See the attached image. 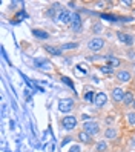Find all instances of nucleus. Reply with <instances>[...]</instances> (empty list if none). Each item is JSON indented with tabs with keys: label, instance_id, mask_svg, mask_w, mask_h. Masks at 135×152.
Listing matches in <instances>:
<instances>
[{
	"label": "nucleus",
	"instance_id": "obj_25",
	"mask_svg": "<svg viewBox=\"0 0 135 152\" xmlns=\"http://www.w3.org/2000/svg\"><path fill=\"white\" fill-rule=\"evenodd\" d=\"M69 152H82V149H80V146L75 145V146H72V148L69 149Z\"/></svg>",
	"mask_w": 135,
	"mask_h": 152
},
{
	"label": "nucleus",
	"instance_id": "obj_20",
	"mask_svg": "<svg viewBox=\"0 0 135 152\" xmlns=\"http://www.w3.org/2000/svg\"><path fill=\"white\" fill-rule=\"evenodd\" d=\"M78 48V43H65L61 45V49H75Z\"/></svg>",
	"mask_w": 135,
	"mask_h": 152
},
{
	"label": "nucleus",
	"instance_id": "obj_21",
	"mask_svg": "<svg viewBox=\"0 0 135 152\" xmlns=\"http://www.w3.org/2000/svg\"><path fill=\"white\" fill-rule=\"evenodd\" d=\"M107 145H106V141H100V143H97V152H103L106 151Z\"/></svg>",
	"mask_w": 135,
	"mask_h": 152
},
{
	"label": "nucleus",
	"instance_id": "obj_27",
	"mask_svg": "<svg viewBox=\"0 0 135 152\" xmlns=\"http://www.w3.org/2000/svg\"><path fill=\"white\" fill-rule=\"evenodd\" d=\"M82 120H83V121H85V120H86V121H91V117H89V115H86V114H83V115H82Z\"/></svg>",
	"mask_w": 135,
	"mask_h": 152
},
{
	"label": "nucleus",
	"instance_id": "obj_12",
	"mask_svg": "<svg viewBox=\"0 0 135 152\" xmlns=\"http://www.w3.org/2000/svg\"><path fill=\"white\" fill-rule=\"evenodd\" d=\"M35 63H37L40 66V69H43V71H49L51 69V63L46 61V60H35Z\"/></svg>",
	"mask_w": 135,
	"mask_h": 152
},
{
	"label": "nucleus",
	"instance_id": "obj_22",
	"mask_svg": "<svg viewBox=\"0 0 135 152\" xmlns=\"http://www.w3.org/2000/svg\"><path fill=\"white\" fill-rule=\"evenodd\" d=\"M61 82H63V83H66L69 88H72V89H74V82H72V80H71L69 77H61Z\"/></svg>",
	"mask_w": 135,
	"mask_h": 152
},
{
	"label": "nucleus",
	"instance_id": "obj_4",
	"mask_svg": "<svg viewBox=\"0 0 135 152\" xmlns=\"http://www.w3.org/2000/svg\"><path fill=\"white\" fill-rule=\"evenodd\" d=\"M88 46H89V49H92V51H100L104 46V40L100 39V37H95V39H92L91 42L88 43Z\"/></svg>",
	"mask_w": 135,
	"mask_h": 152
},
{
	"label": "nucleus",
	"instance_id": "obj_26",
	"mask_svg": "<svg viewBox=\"0 0 135 152\" xmlns=\"http://www.w3.org/2000/svg\"><path fill=\"white\" fill-rule=\"evenodd\" d=\"M22 17H26V14H25L23 11H22V12H19V14H17V15H15V19H17V20H22Z\"/></svg>",
	"mask_w": 135,
	"mask_h": 152
},
{
	"label": "nucleus",
	"instance_id": "obj_3",
	"mask_svg": "<svg viewBox=\"0 0 135 152\" xmlns=\"http://www.w3.org/2000/svg\"><path fill=\"white\" fill-rule=\"evenodd\" d=\"M83 129H85V132L89 134V135H97V134L100 132V126H98V123H95V121H86Z\"/></svg>",
	"mask_w": 135,
	"mask_h": 152
},
{
	"label": "nucleus",
	"instance_id": "obj_30",
	"mask_svg": "<svg viewBox=\"0 0 135 152\" xmlns=\"http://www.w3.org/2000/svg\"><path fill=\"white\" fill-rule=\"evenodd\" d=\"M132 106H134V109H135V100H134V103H132Z\"/></svg>",
	"mask_w": 135,
	"mask_h": 152
},
{
	"label": "nucleus",
	"instance_id": "obj_6",
	"mask_svg": "<svg viewBox=\"0 0 135 152\" xmlns=\"http://www.w3.org/2000/svg\"><path fill=\"white\" fill-rule=\"evenodd\" d=\"M71 26H72V31L78 32L82 28V19H80L78 14H72V20H71Z\"/></svg>",
	"mask_w": 135,
	"mask_h": 152
},
{
	"label": "nucleus",
	"instance_id": "obj_13",
	"mask_svg": "<svg viewBox=\"0 0 135 152\" xmlns=\"http://www.w3.org/2000/svg\"><path fill=\"white\" fill-rule=\"evenodd\" d=\"M45 49H46L49 54H52V56H61V48H54V46H45Z\"/></svg>",
	"mask_w": 135,
	"mask_h": 152
},
{
	"label": "nucleus",
	"instance_id": "obj_14",
	"mask_svg": "<svg viewBox=\"0 0 135 152\" xmlns=\"http://www.w3.org/2000/svg\"><path fill=\"white\" fill-rule=\"evenodd\" d=\"M32 34H34L37 39H48V37H49V34L45 32V31H42V29H34Z\"/></svg>",
	"mask_w": 135,
	"mask_h": 152
},
{
	"label": "nucleus",
	"instance_id": "obj_10",
	"mask_svg": "<svg viewBox=\"0 0 135 152\" xmlns=\"http://www.w3.org/2000/svg\"><path fill=\"white\" fill-rule=\"evenodd\" d=\"M117 78H118L120 82H129L131 74L128 72V71H118V72H117Z\"/></svg>",
	"mask_w": 135,
	"mask_h": 152
},
{
	"label": "nucleus",
	"instance_id": "obj_2",
	"mask_svg": "<svg viewBox=\"0 0 135 152\" xmlns=\"http://www.w3.org/2000/svg\"><path fill=\"white\" fill-rule=\"evenodd\" d=\"M61 124H63V128H65L66 131H72V129L77 126V118L74 117V115H68V117H63Z\"/></svg>",
	"mask_w": 135,
	"mask_h": 152
},
{
	"label": "nucleus",
	"instance_id": "obj_17",
	"mask_svg": "<svg viewBox=\"0 0 135 152\" xmlns=\"http://www.w3.org/2000/svg\"><path fill=\"white\" fill-rule=\"evenodd\" d=\"M123 102H124V104H132V103H134V95H132V92H126Z\"/></svg>",
	"mask_w": 135,
	"mask_h": 152
},
{
	"label": "nucleus",
	"instance_id": "obj_5",
	"mask_svg": "<svg viewBox=\"0 0 135 152\" xmlns=\"http://www.w3.org/2000/svg\"><path fill=\"white\" fill-rule=\"evenodd\" d=\"M117 37H118V40L121 43H126L128 46H131V45H134V37L129 34H124V32H118L117 34Z\"/></svg>",
	"mask_w": 135,
	"mask_h": 152
},
{
	"label": "nucleus",
	"instance_id": "obj_9",
	"mask_svg": "<svg viewBox=\"0 0 135 152\" xmlns=\"http://www.w3.org/2000/svg\"><path fill=\"white\" fill-rule=\"evenodd\" d=\"M57 17H58V20L61 23H69L71 20H72V14H71L69 11H60Z\"/></svg>",
	"mask_w": 135,
	"mask_h": 152
},
{
	"label": "nucleus",
	"instance_id": "obj_1",
	"mask_svg": "<svg viewBox=\"0 0 135 152\" xmlns=\"http://www.w3.org/2000/svg\"><path fill=\"white\" fill-rule=\"evenodd\" d=\"M74 108V100L72 98H61V100H58V111L60 112H69L72 111Z\"/></svg>",
	"mask_w": 135,
	"mask_h": 152
},
{
	"label": "nucleus",
	"instance_id": "obj_8",
	"mask_svg": "<svg viewBox=\"0 0 135 152\" xmlns=\"http://www.w3.org/2000/svg\"><path fill=\"white\" fill-rule=\"evenodd\" d=\"M124 94H126V92L123 91L121 88H114V89H112V98H114L115 102H123Z\"/></svg>",
	"mask_w": 135,
	"mask_h": 152
},
{
	"label": "nucleus",
	"instance_id": "obj_23",
	"mask_svg": "<svg viewBox=\"0 0 135 152\" xmlns=\"http://www.w3.org/2000/svg\"><path fill=\"white\" fill-rule=\"evenodd\" d=\"M94 98H95V94H94L92 91H89V92H86V95H85V100H86V102H92Z\"/></svg>",
	"mask_w": 135,
	"mask_h": 152
},
{
	"label": "nucleus",
	"instance_id": "obj_11",
	"mask_svg": "<svg viewBox=\"0 0 135 152\" xmlns=\"http://www.w3.org/2000/svg\"><path fill=\"white\" fill-rule=\"evenodd\" d=\"M104 58L109 61V66H112V68L120 66V60H118V58H115L114 56H109V54H107V56H104Z\"/></svg>",
	"mask_w": 135,
	"mask_h": 152
},
{
	"label": "nucleus",
	"instance_id": "obj_19",
	"mask_svg": "<svg viewBox=\"0 0 135 152\" xmlns=\"http://www.w3.org/2000/svg\"><path fill=\"white\" fill-rule=\"evenodd\" d=\"M77 72H80V74H88V66L86 65H83V63H80V65H77Z\"/></svg>",
	"mask_w": 135,
	"mask_h": 152
},
{
	"label": "nucleus",
	"instance_id": "obj_16",
	"mask_svg": "<svg viewBox=\"0 0 135 152\" xmlns=\"http://www.w3.org/2000/svg\"><path fill=\"white\" fill-rule=\"evenodd\" d=\"M104 137H106V138H109V140L115 138V137H117V131H115V129H112V128L106 129V132H104Z\"/></svg>",
	"mask_w": 135,
	"mask_h": 152
},
{
	"label": "nucleus",
	"instance_id": "obj_15",
	"mask_svg": "<svg viewBox=\"0 0 135 152\" xmlns=\"http://www.w3.org/2000/svg\"><path fill=\"white\" fill-rule=\"evenodd\" d=\"M78 140L80 141H83V143H91V135H89V134L88 132H80L78 134Z\"/></svg>",
	"mask_w": 135,
	"mask_h": 152
},
{
	"label": "nucleus",
	"instance_id": "obj_18",
	"mask_svg": "<svg viewBox=\"0 0 135 152\" xmlns=\"http://www.w3.org/2000/svg\"><path fill=\"white\" fill-rule=\"evenodd\" d=\"M100 71H101L103 74H106V75L114 74V68L112 66H100Z\"/></svg>",
	"mask_w": 135,
	"mask_h": 152
},
{
	"label": "nucleus",
	"instance_id": "obj_28",
	"mask_svg": "<svg viewBox=\"0 0 135 152\" xmlns=\"http://www.w3.org/2000/svg\"><path fill=\"white\" fill-rule=\"evenodd\" d=\"M100 29H101V26H100V25L94 26V32H100Z\"/></svg>",
	"mask_w": 135,
	"mask_h": 152
},
{
	"label": "nucleus",
	"instance_id": "obj_24",
	"mask_svg": "<svg viewBox=\"0 0 135 152\" xmlns=\"http://www.w3.org/2000/svg\"><path fill=\"white\" fill-rule=\"evenodd\" d=\"M128 120H129V123L132 124V126H135V112H129L128 114Z\"/></svg>",
	"mask_w": 135,
	"mask_h": 152
},
{
	"label": "nucleus",
	"instance_id": "obj_29",
	"mask_svg": "<svg viewBox=\"0 0 135 152\" xmlns=\"http://www.w3.org/2000/svg\"><path fill=\"white\" fill-rule=\"evenodd\" d=\"M69 141H71V138H65V141H63V143H61V145H63V146H65V145H68V143H69Z\"/></svg>",
	"mask_w": 135,
	"mask_h": 152
},
{
	"label": "nucleus",
	"instance_id": "obj_7",
	"mask_svg": "<svg viewBox=\"0 0 135 152\" xmlns=\"http://www.w3.org/2000/svg\"><path fill=\"white\" fill-rule=\"evenodd\" d=\"M106 102H107V95H106L104 92H97V94H95L94 103H95L97 106H103V104H106Z\"/></svg>",
	"mask_w": 135,
	"mask_h": 152
}]
</instances>
